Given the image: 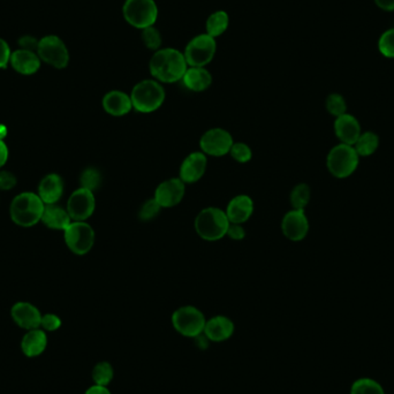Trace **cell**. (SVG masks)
Wrapping results in <instances>:
<instances>
[{"instance_id": "obj_1", "label": "cell", "mask_w": 394, "mask_h": 394, "mask_svg": "<svg viewBox=\"0 0 394 394\" xmlns=\"http://www.w3.org/2000/svg\"><path fill=\"white\" fill-rule=\"evenodd\" d=\"M187 69L188 64L183 52L174 47H162L150 58V74L162 84L181 81Z\"/></svg>"}, {"instance_id": "obj_2", "label": "cell", "mask_w": 394, "mask_h": 394, "mask_svg": "<svg viewBox=\"0 0 394 394\" xmlns=\"http://www.w3.org/2000/svg\"><path fill=\"white\" fill-rule=\"evenodd\" d=\"M133 110L140 113H152L162 108L166 98L164 87L155 79H146L137 82L132 89Z\"/></svg>"}, {"instance_id": "obj_3", "label": "cell", "mask_w": 394, "mask_h": 394, "mask_svg": "<svg viewBox=\"0 0 394 394\" xmlns=\"http://www.w3.org/2000/svg\"><path fill=\"white\" fill-rule=\"evenodd\" d=\"M230 224L225 210L209 207L201 210L196 216L194 227L201 239L205 241H218L226 236Z\"/></svg>"}, {"instance_id": "obj_4", "label": "cell", "mask_w": 394, "mask_h": 394, "mask_svg": "<svg viewBox=\"0 0 394 394\" xmlns=\"http://www.w3.org/2000/svg\"><path fill=\"white\" fill-rule=\"evenodd\" d=\"M124 21L133 28L143 30L158 20V5L155 0H124L122 5Z\"/></svg>"}, {"instance_id": "obj_5", "label": "cell", "mask_w": 394, "mask_h": 394, "mask_svg": "<svg viewBox=\"0 0 394 394\" xmlns=\"http://www.w3.org/2000/svg\"><path fill=\"white\" fill-rule=\"evenodd\" d=\"M43 212V201L33 192L20 194L11 205L13 221L23 227L34 226L41 221Z\"/></svg>"}, {"instance_id": "obj_6", "label": "cell", "mask_w": 394, "mask_h": 394, "mask_svg": "<svg viewBox=\"0 0 394 394\" xmlns=\"http://www.w3.org/2000/svg\"><path fill=\"white\" fill-rule=\"evenodd\" d=\"M217 52V41L207 33L196 35L187 43L183 56L190 67H207Z\"/></svg>"}, {"instance_id": "obj_7", "label": "cell", "mask_w": 394, "mask_h": 394, "mask_svg": "<svg viewBox=\"0 0 394 394\" xmlns=\"http://www.w3.org/2000/svg\"><path fill=\"white\" fill-rule=\"evenodd\" d=\"M359 157L360 156L357 155L354 146L340 143L330 150L326 158V166L333 177L346 179L357 171Z\"/></svg>"}, {"instance_id": "obj_8", "label": "cell", "mask_w": 394, "mask_h": 394, "mask_svg": "<svg viewBox=\"0 0 394 394\" xmlns=\"http://www.w3.org/2000/svg\"><path fill=\"white\" fill-rule=\"evenodd\" d=\"M172 325L179 335L186 338H196L204 332V313L194 306H183L172 313Z\"/></svg>"}, {"instance_id": "obj_9", "label": "cell", "mask_w": 394, "mask_h": 394, "mask_svg": "<svg viewBox=\"0 0 394 394\" xmlns=\"http://www.w3.org/2000/svg\"><path fill=\"white\" fill-rule=\"evenodd\" d=\"M37 54L42 62L57 69H66L69 64V49L57 35H47L40 40Z\"/></svg>"}, {"instance_id": "obj_10", "label": "cell", "mask_w": 394, "mask_h": 394, "mask_svg": "<svg viewBox=\"0 0 394 394\" xmlns=\"http://www.w3.org/2000/svg\"><path fill=\"white\" fill-rule=\"evenodd\" d=\"M65 241L74 254H88L95 243V231L86 221H73L65 230Z\"/></svg>"}, {"instance_id": "obj_11", "label": "cell", "mask_w": 394, "mask_h": 394, "mask_svg": "<svg viewBox=\"0 0 394 394\" xmlns=\"http://www.w3.org/2000/svg\"><path fill=\"white\" fill-rule=\"evenodd\" d=\"M233 141L231 133L224 128H212L205 132L199 140L201 151L212 157H223L230 153Z\"/></svg>"}, {"instance_id": "obj_12", "label": "cell", "mask_w": 394, "mask_h": 394, "mask_svg": "<svg viewBox=\"0 0 394 394\" xmlns=\"http://www.w3.org/2000/svg\"><path fill=\"white\" fill-rule=\"evenodd\" d=\"M186 194V183L180 178H171L159 183L153 199L163 209H170L180 204Z\"/></svg>"}, {"instance_id": "obj_13", "label": "cell", "mask_w": 394, "mask_h": 394, "mask_svg": "<svg viewBox=\"0 0 394 394\" xmlns=\"http://www.w3.org/2000/svg\"><path fill=\"white\" fill-rule=\"evenodd\" d=\"M96 208V199L91 190L79 188L69 197L67 212L74 221H87Z\"/></svg>"}, {"instance_id": "obj_14", "label": "cell", "mask_w": 394, "mask_h": 394, "mask_svg": "<svg viewBox=\"0 0 394 394\" xmlns=\"http://www.w3.org/2000/svg\"><path fill=\"white\" fill-rule=\"evenodd\" d=\"M282 231L291 241H302L309 232V221L304 210L293 209L287 212L282 221Z\"/></svg>"}, {"instance_id": "obj_15", "label": "cell", "mask_w": 394, "mask_h": 394, "mask_svg": "<svg viewBox=\"0 0 394 394\" xmlns=\"http://www.w3.org/2000/svg\"><path fill=\"white\" fill-rule=\"evenodd\" d=\"M208 168V156L202 151H194L181 163L179 178L183 182L192 185L202 179Z\"/></svg>"}, {"instance_id": "obj_16", "label": "cell", "mask_w": 394, "mask_h": 394, "mask_svg": "<svg viewBox=\"0 0 394 394\" xmlns=\"http://www.w3.org/2000/svg\"><path fill=\"white\" fill-rule=\"evenodd\" d=\"M236 331V325L228 317L218 315L210 320H207L204 328V335L212 342H224L232 338Z\"/></svg>"}, {"instance_id": "obj_17", "label": "cell", "mask_w": 394, "mask_h": 394, "mask_svg": "<svg viewBox=\"0 0 394 394\" xmlns=\"http://www.w3.org/2000/svg\"><path fill=\"white\" fill-rule=\"evenodd\" d=\"M225 212L231 224L243 225L254 214V201L250 196L245 194L234 196L227 204Z\"/></svg>"}, {"instance_id": "obj_18", "label": "cell", "mask_w": 394, "mask_h": 394, "mask_svg": "<svg viewBox=\"0 0 394 394\" xmlns=\"http://www.w3.org/2000/svg\"><path fill=\"white\" fill-rule=\"evenodd\" d=\"M103 109L112 117H124L133 110L131 95L122 91H111L105 93L102 100Z\"/></svg>"}, {"instance_id": "obj_19", "label": "cell", "mask_w": 394, "mask_h": 394, "mask_svg": "<svg viewBox=\"0 0 394 394\" xmlns=\"http://www.w3.org/2000/svg\"><path fill=\"white\" fill-rule=\"evenodd\" d=\"M335 133L340 142L353 146L361 137L360 122L352 115H342L335 118Z\"/></svg>"}, {"instance_id": "obj_20", "label": "cell", "mask_w": 394, "mask_h": 394, "mask_svg": "<svg viewBox=\"0 0 394 394\" xmlns=\"http://www.w3.org/2000/svg\"><path fill=\"white\" fill-rule=\"evenodd\" d=\"M12 317L22 329H40L41 326L42 315L37 308L27 302H19L12 308Z\"/></svg>"}, {"instance_id": "obj_21", "label": "cell", "mask_w": 394, "mask_h": 394, "mask_svg": "<svg viewBox=\"0 0 394 394\" xmlns=\"http://www.w3.org/2000/svg\"><path fill=\"white\" fill-rule=\"evenodd\" d=\"M41 58L34 51L18 49L11 54L10 64L13 69L22 75H33L41 69Z\"/></svg>"}, {"instance_id": "obj_22", "label": "cell", "mask_w": 394, "mask_h": 394, "mask_svg": "<svg viewBox=\"0 0 394 394\" xmlns=\"http://www.w3.org/2000/svg\"><path fill=\"white\" fill-rule=\"evenodd\" d=\"M183 86L192 93H203L212 87V75L207 67H190L183 75Z\"/></svg>"}, {"instance_id": "obj_23", "label": "cell", "mask_w": 394, "mask_h": 394, "mask_svg": "<svg viewBox=\"0 0 394 394\" xmlns=\"http://www.w3.org/2000/svg\"><path fill=\"white\" fill-rule=\"evenodd\" d=\"M47 337L41 329L30 330L22 338L21 349L25 357H40L47 349Z\"/></svg>"}, {"instance_id": "obj_24", "label": "cell", "mask_w": 394, "mask_h": 394, "mask_svg": "<svg viewBox=\"0 0 394 394\" xmlns=\"http://www.w3.org/2000/svg\"><path fill=\"white\" fill-rule=\"evenodd\" d=\"M38 192H40V197L43 203L54 204L58 202L64 192V182H62V178L57 174H50L44 178L40 185Z\"/></svg>"}, {"instance_id": "obj_25", "label": "cell", "mask_w": 394, "mask_h": 394, "mask_svg": "<svg viewBox=\"0 0 394 394\" xmlns=\"http://www.w3.org/2000/svg\"><path fill=\"white\" fill-rule=\"evenodd\" d=\"M42 221L53 230L65 231L71 225V218L69 212H66L58 205L47 204V207H44Z\"/></svg>"}, {"instance_id": "obj_26", "label": "cell", "mask_w": 394, "mask_h": 394, "mask_svg": "<svg viewBox=\"0 0 394 394\" xmlns=\"http://www.w3.org/2000/svg\"><path fill=\"white\" fill-rule=\"evenodd\" d=\"M230 25V16L225 11H214L205 21V33L212 37L217 38L225 34Z\"/></svg>"}, {"instance_id": "obj_27", "label": "cell", "mask_w": 394, "mask_h": 394, "mask_svg": "<svg viewBox=\"0 0 394 394\" xmlns=\"http://www.w3.org/2000/svg\"><path fill=\"white\" fill-rule=\"evenodd\" d=\"M354 149L357 152V155L362 157H368L377 151L379 146V137L377 134L373 132H366L361 134L359 140L354 144Z\"/></svg>"}, {"instance_id": "obj_28", "label": "cell", "mask_w": 394, "mask_h": 394, "mask_svg": "<svg viewBox=\"0 0 394 394\" xmlns=\"http://www.w3.org/2000/svg\"><path fill=\"white\" fill-rule=\"evenodd\" d=\"M349 394H385V390L382 384L376 379L361 377L354 381Z\"/></svg>"}, {"instance_id": "obj_29", "label": "cell", "mask_w": 394, "mask_h": 394, "mask_svg": "<svg viewBox=\"0 0 394 394\" xmlns=\"http://www.w3.org/2000/svg\"><path fill=\"white\" fill-rule=\"evenodd\" d=\"M311 190L307 183L296 185L289 195L291 204H292L293 209H296V210H304L311 202Z\"/></svg>"}, {"instance_id": "obj_30", "label": "cell", "mask_w": 394, "mask_h": 394, "mask_svg": "<svg viewBox=\"0 0 394 394\" xmlns=\"http://www.w3.org/2000/svg\"><path fill=\"white\" fill-rule=\"evenodd\" d=\"M93 381L95 385L100 386H109L115 378V369L108 361H102L93 366Z\"/></svg>"}, {"instance_id": "obj_31", "label": "cell", "mask_w": 394, "mask_h": 394, "mask_svg": "<svg viewBox=\"0 0 394 394\" xmlns=\"http://www.w3.org/2000/svg\"><path fill=\"white\" fill-rule=\"evenodd\" d=\"M141 38L148 50L158 51L162 49L163 37L162 33L156 28L155 25L141 30Z\"/></svg>"}, {"instance_id": "obj_32", "label": "cell", "mask_w": 394, "mask_h": 394, "mask_svg": "<svg viewBox=\"0 0 394 394\" xmlns=\"http://www.w3.org/2000/svg\"><path fill=\"white\" fill-rule=\"evenodd\" d=\"M80 182H81V188L93 192L98 190L102 185V174L97 168H87L81 174Z\"/></svg>"}, {"instance_id": "obj_33", "label": "cell", "mask_w": 394, "mask_h": 394, "mask_svg": "<svg viewBox=\"0 0 394 394\" xmlns=\"http://www.w3.org/2000/svg\"><path fill=\"white\" fill-rule=\"evenodd\" d=\"M325 106L330 115H332L335 118H338L340 115H346V111H347L346 100L339 93H331L326 98Z\"/></svg>"}, {"instance_id": "obj_34", "label": "cell", "mask_w": 394, "mask_h": 394, "mask_svg": "<svg viewBox=\"0 0 394 394\" xmlns=\"http://www.w3.org/2000/svg\"><path fill=\"white\" fill-rule=\"evenodd\" d=\"M236 162L240 164H247L250 162L253 158V150L248 144L243 142H234L233 143L232 148H231L230 153Z\"/></svg>"}, {"instance_id": "obj_35", "label": "cell", "mask_w": 394, "mask_h": 394, "mask_svg": "<svg viewBox=\"0 0 394 394\" xmlns=\"http://www.w3.org/2000/svg\"><path fill=\"white\" fill-rule=\"evenodd\" d=\"M162 207L155 199H150L141 205L139 210V219L141 221H151L155 218L158 217V214L162 212Z\"/></svg>"}, {"instance_id": "obj_36", "label": "cell", "mask_w": 394, "mask_h": 394, "mask_svg": "<svg viewBox=\"0 0 394 394\" xmlns=\"http://www.w3.org/2000/svg\"><path fill=\"white\" fill-rule=\"evenodd\" d=\"M379 51L383 56L394 58V29H390L379 40Z\"/></svg>"}, {"instance_id": "obj_37", "label": "cell", "mask_w": 394, "mask_h": 394, "mask_svg": "<svg viewBox=\"0 0 394 394\" xmlns=\"http://www.w3.org/2000/svg\"><path fill=\"white\" fill-rule=\"evenodd\" d=\"M41 326L45 331L53 332V331L60 329L62 320L54 313H47V315L42 316Z\"/></svg>"}, {"instance_id": "obj_38", "label": "cell", "mask_w": 394, "mask_h": 394, "mask_svg": "<svg viewBox=\"0 0 394 394\" xmlns=\"http://www.w3.org/2000/svg\"><path fill=\"white\" fill-rule=\"evenodd\" d=\"M38 43H40V40H37V38L33 36V35H23V36H21V37L18 40L20 49L34 51V52H37Z\"/></svg>"}, {"instance_id": "obj_39", "label": "cell", "mask_w": 394, "mask_h": 394, "mask_svg": "<svg viewBox=\"0 0 394 394\" xmlns=\"http://www.w3.org/2000/svg\"><path fill=\"white\" fill-rule=\"evenodd\" d=\"M11 54H12V50H11L10 45L4 38H0V69H6L8 66Z\"/></svg>"}, {"instance_id": "obj_40", "label": "cell", "mask_w": 394, "mask_h": 394, "mask_svg": "<svg viewBox=\"0 0 394 394\" xmlns=\"http://www.w3.org/2000/svg\"><path fill=\"white\" fill-rule=\"evenodd\" d=\"M226 236H228L230 239L234 240V241H241V240L245 239V227H243V225H240V224H230Z\"/></svg>"}, {"instance_id": "obj_41", "label": "cell", "mask_w": 394, "mask_h": 394, "mask_svg": "<svg viewBox=\"0 0 394 394\" xmlns=\"http://www.w3.org/2000/svg\"><path fill=\"white\" fill-rule=\"evenodd\" d=\"M16 185V178L11 172L0 171V190H10Z\"/></svg>"}, {"instance_id": "obj_42", "label": "cell", "mask_w": 394, "mask_h": 394, "mask_svg": "<svg viewBox=\"0 0 394 394\" xmlns=\"http://www.w3.org/2000/svg\"><path fill=\"white\" fill-rule=\"evenodd\" d=\"M194 340V344H196V347L201 349V351H205V349H208L209 344H210V340L207 338V335L204 333L202 335H197L196 338L192 339Z\"/></svg>"}, {"instance_id": "obj_43", "label": "cell", "mask_w": 394, "mask_h": 394, "mask_svg": "<svg viewBox=\"0 0 394 394\" xmlns=\"http://www.w3.org/2000/svg\"><path fill=\"white\" fill-rule=\"evenodd\" d=\"M84 394H112L108 386H100V385H93L88 388Z\"/></svg>"}, {"instance_id": "obj_44", "label": "cell", "mask_w": 394, "mask_h": 394, "mask_svg": "<svg viewBox=\"0 0 394 394\" xmlns=\"http://www.w3.org/2000/svg\"><path fill=\"white\" fill-rule=\"evenodd\" d=\"M375 3L383 11H388V12L394 11V0H375Z\"/></svg>"}, {"instance_id": "obj_45", "label": "cell", "mask_w": 394, "mask_h": 394, "mask_svg": "<svg viewBox=\"0 0 394 394\" xmlns=\"http://www.w3.org/2000/svg\"><path fill=\"white\" fill-rule=\"evenodd\" d=\"M7 158H8V149L6 144L0 140V168L6 163Z\"/></svg>"}]
</instances>
